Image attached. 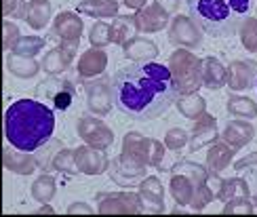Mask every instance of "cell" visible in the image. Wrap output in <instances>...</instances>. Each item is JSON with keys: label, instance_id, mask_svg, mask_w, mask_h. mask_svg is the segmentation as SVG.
I'll return each instance as SVG.
<instances>
[{"label": "cell", "instance_id": "obj_1", "mask_svg": "<svg viewBox=\"0 0 257 217\" xmlns=\"http://www.w3.org/2000/svg\"><path fill=\"white\" fill-rule=\"evenodd\" d=\"M114 105L133 121H152L177 99L169 66L156 61L131 63L112 76Z\"/></svg>", "mask_w": 257, "mask_h": 217}, {"label": "cell", "instance_id": "obj_2", "mask_svg": "<svg viewBox=\"0 0 257 217\" xmlns=\"http://www.w3.org/2000/svg\"><path fill=\"white\" fill-rule=\"evenodd\" d=\"M53 131H55V114L42 101L17 99L9 105L5 114V135L9 144L17 150H40L51 142Z\"/></svg>", "mask_w": 257, "mask_h": 217}, {"label": "cell", "instance_id": "obj_3", "mask_svg": "<svg viewBox=\"0 0 257 217\" xmlns=\"http://www.w3.org/2000/svg\"><path fill=\"white\" fill-rule=\"evenodd\" d=\"M251 0H188L190 17L211 36H232L247 17Z\"/></svg>", "mask_w": 257, "mask_h": 217}, {"label": "cell", "instance_id": "obj_4", "mask_svg": "<svg viewBox=\"0 0 257 217\" xmlns=\"http://www.w3.org/2000/svg\"><path fill=\"white\" fill-rule=\"evenodd\" d=\"M169 72L173 76L177 95L196 93L202 86V59H198L192 51L177 49L169 57Z\"/></svg>", "mask_w": 257, "mask_h": 217}, {"label": "cell", "instance_id": "obj_5", "mask_svg": "<svg viewBox=\"0 0 257 217\" xmlns=\"http://www.w3.org/2000/svg\"><path fill=\"white\" fill-rule=\"evenodd\" d=\"M165 144H160L158 139L144 137L137 131H128L122 139V152L139 156L148 167H160V162L165 158Z\"/></svg>", "mask_w": 257, "mask_h": 217}, {"label": "cell", "instance_id": "obj_6", "mask_svg": "<svg viewBox=\"0 0 257 217\" xmlns=\"http://www.w3.org/2000/svg\"><path fill=\"white\" fill-rule=\"evenodd\" d=\"M146 162L128 152H120L112 162H110V177L118 186H135L139 179L146 177Z\"/></svg>", "mask_w": 257, "mask_h": 217}, {"label": "cell", "instance_id": "obj_7", "mask_svg": "<svg viewBox=\"0 0 257 217\" xmlns=\"http://www.w3.org/2000/svg\"><path fill=\"white\" fill-rule=\"evenodd\" d=\"M97 211L103 215L110 213H144V204L139 192H103L97 196Z\"/></svg>", "mask_w": 257, "mask_h": 217}, {"label": "cell", "instance_id": "obj_8", "mask_svg": "<svg viewBox=\"0 0 257 217\" xmlns=\"http://www.w3.org/2000/svg\"><path fill=\"white\" fill-rule=\"evenodd\" d=\"M76 129H78V135L84 139V144H87V146L99 148V150H108L114 144L112 129L105 125L103 121H99V118H95L91 114L80 116Z\"/></svg>", "mask_w": 257, "mask_h": 217}, {"label": "cell", "instance_id": "obj_9", "mask_svg": "<svg viewBox=\"0 0 257 217\" xmlns=\"http://www.w3.org/2000/svg\"><path fill=\"white\" fill-rule=\"evenodd\" d=\"M169 40L181 49H196L202 42V30L192 17L177 15L171 21L169 28Z\"/></svg>", "mask_w": 257, "mask_h": 217}, {"label": "cell", "instance_id": "obj_10", "mask_svg": "<svg viewBox=\"0 0 257 217\" xmlns=\"http://www.w3.org/2000/svg\"><path fill=\"white\" fill-rule=\"evenodd\" d=\"M38 95L45 97L53 103L55 110H68L74 101V95H76V89L70 80L57 78V76H51L45 82H40L38 86Z\"/></svg>", "mask_w": 257, "mask_h": 217}, {"label": "cell", "instance_id": "obj_11", "mask_svg": "<svg viewBox=\"0 0 257 217\" xmlns=\"http://www.w3.org/2000/svg\"><path fill=\"white\" fill-rule=\"evenodd\" d=\"M84 91H87V107L97 114L105 116L112 110L114 93H112V78H99L84 82Z\"/></svg>", "mask_w": 257, "mask_h": 217}, {"label": "cell", "instance_id": "obj_12", "mask_svg": "<svg viewBox=\"0 0 257 217\" xmlns=\"http://www.w3.org/2000/svg\"><path fill=\"white\" fill-rule=\"evenodd\" d=\"M76 51H78V42H68V40H61V45L51 49L45 59H42V70H45L49 76H57L63 70L70 68V63L76 57Z\"/></svg>", "mask_w": 257, "mask_h": 217}, {"label": "cell", "instance_id": "obj_13", "mask_svg": "<svg viewBox=\"0 0 257 217\" xmlns=\"http://www.w3.org/2000/svg\"><path fill=\"white\" fill-rule=\"evenodd\" d=\"M76 154V165L78 171L84 175H101L110 169V160L105 156V150L93 148V146H80L74 150Z\"/></svg>", "mask_w": 257, "mask_h": 217}, {"label": "cell", "instance_id": "obj_14", "mask_svg": "<svg viewBox=\"0 0 257 217\" xmlns=\"http://www.w3.org/2000/svg\"><path fill=\"white\" fill-rule=\"evenodd\" d=\"M257 84V61L236 59L228 66V86L232 91H247Z\"/></svg>", "mask_w": 257, "mask_h": 217}, {"label": "cell", "instance_id": "obj_15", "mask_svg": "<svg viewBox=\"0 0 257 217\" xmlns=\"http://www.w3.org/2000/svg\"><path fill=\"white\" fill-rule=\"evenodd\" d=\"M135 26H137V32H142V34L160 32V30H165L169 26V13L160 5H156V3L146 5L144 9L137 11Z\"/></svg>", "mask_w": 257, "mask_h": 217}, {"label": "cell", "instance_id": "obj_16", "mask_svg": "<svg viewBox=\"0 0 257 217\" xmlns=\"http://www.w3.org/2000/svg\"><path fill=\"white\" fill-rule=\"evenodd\" d=\"M139 196H142L144 213L158 215L165 211V188L158 177H144L139 183Z\"/></svg>", "mask_w": 257, "mask_h": 217}, {"label": "cell", "instance_id": "obj_17", "mask_svg": "<svg viewBox=\"0 0 257 217\" xmlns=\"http://www.w3.org/2000/svg\"><path fill=\"white\" fill-rule=\"evenodd\" d=\"M219 131H217V121L213 118L211 114H202L196 118L194 127H192V133H190V150L196 152L200 148H205L213 142H217Z\"/></svg>", "mask_w": 257, "mask_h": 217}, {"label": "cell", "instance_id": "obj_18", "mask_svg": "<svg viewBox=\"0 0 257 217\" xmlns=\"http://www.w3.org/2000/svg\"><path fill=\"white\" fill-rule=\"evenodd\" d=\"M84 24L76 13H70V11H63L53 21V34L59 40H68V42H80Z\"/></svg>", "mask_w": 257, "mask_h": 217}, {"label": "cell", "instance_id": "obj_19", "mask_svg": "<svg viewBox=\"0 0 257 217\" xmlns=\"http://www.w3.org/2000/svg\"><path fill=\"white\" fill-rule=\"evenodd\" d=\"M108 68V55L103 49L93 47L89 51H84L78 59V76L80 78H97Z\"/></svg>", "mask_w": 257, "mask_h": 217}, {"label": "cell", "instance_id": "obj_20", "mask_svg": "<svg viewBox=\"0 0 257 217\" xmlns=\"http://www.w3.org/2000/svg\"><path fill=\"white\" fill-rule=\"evenodd\" d=\"M3 162H5V169H9L11 173H17V175H32L40 167L36 154H30V152H24V150L15 152L11 148H5Z\"/></svg>", "mask_w": 257, "mask_h": 217}, {"label": "cell", "instance_id": "obj_21", "mask_svg": "<svg viewBox=\"0 0 257 217\" xmlns=\"http://www.w3.org/2000/svg\"><path fill=\"white\" fill-rule=\"evenodd\" d=\"M253 137H255V127L247 121H230L223 127V133H221V139L230 144L234 150L244 148Z\"/></svg>", "mask_w": 257, "mask_h": 217}, {"label": "cell", "instance_id": "obj_22", "mask_svg": "<svg viewBox=\"0 0 257 217\" xmlns=\"http://www.w3.org/2000/svg\"><path fill=\"white\" fill-rule=\"evenodd\" d=\"M228 84V68L215 57L202 59V86L211 91H217Z\"/></svg>", "mask_w": 257, "mask_h": 217}, {"label": "cell", "instance_id": "obj_23", "mask_svg": "<svg viewBox=\"0 0 257 217\" xmlns=\"http://www.w3.org/2000/svg\"><path fill=\"white\" fill-rule=\"evenodd\" d=\"M122 53H124L126 59H131L135 63H144V61L156 59L158 47H156V42H152V40L142 38V36H135V38H131L122 47Z\"/></svg>", "mask_w": 257, "mask_h": 217}, {"label": "cell", "instance_id": "obj_24", "mask_svg": "<svg viewBox=\"0 0 257 217\" xmlns=\"http://www.w3.org/2000/svg\"><path fill=\"white\" fill-rule=\"evenodd\" d=\"M234 158V148L226 142H213L207 152V169L209 173H221L230 167Z\"/></svg>", "mask_w": 257, "mask_h": 217}, {"label": "cell", "instance_id": "obj_25", "mask_svg": "<svg viewBox=\"0 0 257 217\" xmlns=\"http://www.w3.org/2000/svg\"><path fill=\"white\" fill-rule=\"evenodd\" d=\"M24 19L32 30H42L51 19V0H28Z\"/></svg>", "mask_w": 257, "mask_h": 217}, {"label": "cell", "instance_id": "obj_26", "mask_svg": "<svg viewBox=\"0 0 257 217\" xmlns=\"http://www.w3.org/2000/svg\"><path fill=\"white\" fill-rule=\"evenodd\" d=\"M78 13L89 17H116L118 15V0H82L78 3Z\"/></svg>", "mask_w": 257, "mask_h": 217}, {"label": "cell", "instance_id": "obj_27", "mask_svg": "<svg viewBox=\"0 0 257 217\" xmlns=\"http://www.w3.org/2000/svg\"><path fill=\"white\" fill-rule=\"evenodd\" d=\"M7 68H9L11 74L19 76V78H34V76L42 70V66L34 57L17 55V53H11V55L7 57Z\"/></svg>", "mask_w": 257, "mask_h": 217}, {"label": "cell", "instance_id": "obj_28", "mask_svg": "<svg viewBox=\"0 0 257 217\" xmlns=\"http://www.w3.org/2000/svg\"><path fill=\"white\" fill-rule=\"evenodd\" d=\"M169 190H171V196L175 198L177 204H190L192 196H194V190H196V183L192 181L190 177L181 175V173H173L171 175V183H169Z\"/></svg>", "mask_w": 257, "mask_h": 217}, {"label": "cell", "instance_id": "obj_29", "mask_svg": "<svg viewBox=\"0 0 257 217\" xmlns=\"http://www.w3.org/2000/svg\"><path fill=\"white\" fill-rule=\"evenodd\" d=\"M137 26H135V15H116L112 21V42L114 45L124 47L128 40L135 38Z\"/></svg>", "mask_w": 257, "mask_h": 217}, {"label": "cell", "instance_id": "obj_30", "mask_svg": "<svg viewBox=\"0 0 257 217\" xmlns=\"http://www.w3.org/2000/svg\"><path fill=\"white\" fill-rule=\"evenodd\" d=\"M175 105L179 114H184L186 118H192L196 121L198 116H202L207 112V99L200 97L198 93H186V95H179L175 99Z\"/></svg>", "mask_w": 257, "mask_h": 217}, {"label": "cell", "instance_id": "obj_31", "mask_svg": "<svg viewBox=\"0 0 257 217\" xmlns=\"http://www.w3.org/2000/svg\"><path fill=\"white\" fill-rule=\"evenodd\" d=\"M217 198L228 202L236 198H249V186L244 177H232V179H221V186L217 192Z\"/></svg>", "mask_w": 257, "mask_h": 217}, {"label": "cell", "instance_id": "obj_32", "mask_svg": "<svg viewBox=\"0 0 257 217\" xmlns=\"http://www.w3.org/2000/svg\"><path fill=\"white\" fill-rule=\"evenodd\" d=\"M171 173H181V175L190 177L192 181L196 183V186H200V183H207V179H209L207 165L202 167V165H198V162H192V160H179V162H175L173 169H171Z\"/></svg>", "mask_w": 257, "mask_h": 217}, {"label": "cell", "instance_id": "obj_33", "mask_svg": "<svg viewBox=\"0 0 257 217\" xmlns=\"http://www.w3.org/2000/svg\"><path fill=\"white\" fill-rule=\"evenodd\" d=\"M228 112L236 118H255L257 116V103L249 97L240 95H230L228 97Z\"/></svg>", "mask_w": 257, "mask_h": 217}, {"label": "cell", "instance_id": "obj_34", "mask_svg": "<svg viewBox=\"0 0 257 217\" xmlns=\"http://www.w3.org/2000/svg\"><path fill=\"white\" fill-rule=\"evenodd\" d=\"M57 192V183L51 175H40L34 183H32V198L36 202H51L53 196H55Z\"/></svg>", "mask_w": 257, "mask_h": 217}, {"label": "cell", "instance_id": "obj_35", "mask_svg": "<svg viewBox=\"0 0 257 217\" xmlns=\"http://www.w3.org/2000/svg\"><path fill=\"white\" fill-rule=\"evenodd\" d=\"M238 34L242 47L251 53H257V17H244L238 26Z\"/></svg>", "mask_w": 257, "mask_h": 217}, {"label": "cell", "instance_id": "obj_36", "mask_svg": "<svg viewBox=\"0 0 257 217\" xmlns=\"http://www.w3.org/2000/svg\"><path fill=\"white\" fill-rule=\"evenodd\" d=\"M51 167L55 171H59V173H68V175H76V173H80L78 165H76V154H74V150H66V148H61L55 154Z\"/></svg>", "mask_w": 257, "mask_h": 217}, {"label": "cell", "instance_id": "obj_37", "mask_svg": "<svg viewBox=\"0 0 257 217\" xmlns=\"http://www.w3.org/2000/svg\"><path fill=\"white\" fill-rule=\"evenodd\" d=\"M47 40L40 38V36H21L15 47H13V53H17V55H26V57H34L36 53H40L42 49H45Z\"/></svg>", "mask_w": 257, "mask_h": 217}, {"label": "cell", "instance_id": "obj_38", "mask_svg": "<svg viewBox=\"0 0 257 217\" xmlns=\"http://www.w3.org/2000/svg\"><path fill=\"white\" fill-rule=\"evenodd\" d=\"M89 42L97 49L108 47L112 42V26L105 24V21H95L91 32H89Z\"/></svg>", "mask_w": 257, "mask_h": 217}, {"label": "cell", "instance_id": "obj_39", "mask_svg": "<svg viewBox=\"0 0 257 217\" xmlns=\"http://www.w3.org/2000/svg\"><path fill=\"white\" fill-rule=\"evenodd\" d=\"M213 196H215V192L211 190L209 183H200V186H196L194 196H192V202H190L192 211H202L213 200Z\"/></svg>", "mask_w": 257, "mask_h": 217}, {"label": "cell", "instance_id": "obj_40", "mask_svg": "<svg viewBox=\"0 0 257 217\" xmlns=\"http://www.w3.org/2000/svg\"><path fill=\"white\" fill-rule=\"evenodd\" d=\"M255 211V204L251 202V198H236V200H228L223 213L226 215H251Z\"/></svg>", "mask_w": 257, "mask_h": 217}, {"label": "cell", "instance_id": "obj_41", "mask_svg": "<svg viewBox=\"0 0 257 217\" xmlns=\"http://www.w3.org/2000/svg\"><path fill=\"white\" fill-rule=\"evenodd\" d=\"M188 142H190V135L184 131V129H179V127L169 129L167 135H165V146L169 150H181Z\"/></svg>", "mask_w": 257, "mask_h": 217}, {"label": "cell", "instance_id": "obj_42", "mask_svg": "<svg viewBox=\"0 0 257 217\" xmlns=\"http://www.w3.org/2000/svg\"><path fill=\"white\" fill-rule=\"evenodd\" d=\"M3 32H5V34H3V47H5V51H13L15 42L21 38V36H19L21 32H19L17 24H13V21L7 19L5 24H3Z\"/></svg>", "mask_w": 257, "mask_h": 217}, {"label": "cell", "instance_id": "obj_43", "mask_svg": "<svg viewBox=\"0 0 257 217\" xmlns=\"http://www.w3.org/2000/svg\"><path fill=\"white\" fill-rule=\"evenodd\" d=\"M57 148H61V144H59V142H51V146H49V148L42 146V148H40V152L36 150V152H38V154H36L38 165H40V167H45V169H47V167H51L53 158H55V154L59 152Z\"/></svg>", "mask_w": 257, "mask_h": 217}, {"label": "cell", "instance_id": "obj_44", "mask_svg": "<svg viewBox=\"0 0 257 217\" xmlns=\"http://www.w3.org/2000/svg\"><path fill=\"white\" fill-rule=\"evenodd\" d=\"M26 5L28 3H21V0H3V13L7 17H11V15L24 17L26 15Z\"/></svg>", "mask_w": 257, "mask_h": 217}, {"label": "cell", "instance_id": "obj_45", "mask_svg": "<svg viewBox=\"0 0 257 217\" xmlns=\"http://www.w3.org/2000/svg\"><path fill=\"white\" fill-rule=\"evenodd\" d=\"M247 186H249V198L251 200H257V171L251 167V171L247 173Z\"/></svg>", "mask_w": 257, "mask_h": 217}, {"label": "cell", "instance_id": "obj_46", "mask_svg": "<svg viewBox=\"0 0 257 217\" xmlns=\"http://www.w3.org/2000/svg\"><path fill=\"white\" fill-rule=\"evenodd\" d=\"M257 165V152H253V154L249 156H244L240 160H236V165H234V169H238V171H244V169H251Z\"/></svg>", "mask_w": 257, "mask_h": 217}, {"label": "cell", "instance_id": "obj_47", "mask_svg": "<svg viewBox=\"0 0 257 217\" xmlns=\"http://www.w3.org/2000/svg\"><path fill=\"white\" fill-rule=\"evenodd\" d=\"M68 213H70V215H76V213H84V215H91V213H93V209L89 207L87 202H72L70 207H68Z\"/></svg>", "mask_w": 257, "mask_h": 217}, {"label": "cell", "instance_id": "obj_48", "mask_svg": "<svg viewBox=\"0 0 257 217\" xmlns=\"http://www.w3.org/2000/svg\"><path fill=\"white\" fill-rule=\"evenodd\" d=\"M154 3H156V5H160V7H163V9L167 11L169 15H173L175 11L179 9V0H154Z\"/></svg>", "mask_w": 257, "mask_h": 217}, {"label": "cell", "instance_id": "obj_49", "mask_svg": "<svg viewBox=\"0 0 257 217\" xmlns=\"http://www.w3.org/2000/svg\"><path fill=\"white\" fill-rule=\"evenodd\" d=\"M126 9H133V11H139L146 7V0H122Z\"/></svg>", "mask_w": 257, "mask_h": 217}, {"label": "cell", "instance_id": "obj_50", "mask_svg": "<svg viewBox=\"0 0 257 217\" xmlns=\"http://www.w3.org/2000/svg\"><path fill=\"white\" fill-rule=\"evenodd\" d=\"M38 213H55V209H53L49 202H45V204H42V207L38 209Z\"/></svg>", "mask_w": 257, "mask_h": 217}, {"label": "cell", "instance_id": "obj_51", "mask_svg": "<svg viewBox=\"0 0 257 217\" xmlns=\"http://www.w3.org/2000/svg\"><path fill=\"white\" fill-rule=\"evenodd\" d=\"M253 204H255V209H257V200H253Z\"/></svg>", "mask_w": 257, "mask_h": 217}, {"label": "cell", "instance_id": "obj_52", "mask_svg": "<svg viewBox=\"0 0 257 217\" xmlns=\"http://www.w3.org/2000/svg\"><path fill=\"white\" fill-rule=\"evenodd\" d=\"M255 17H257V11H255Z\"/></svg>", "mask_w": 257, "mask_h": 217}]
</instances>
